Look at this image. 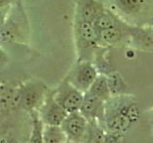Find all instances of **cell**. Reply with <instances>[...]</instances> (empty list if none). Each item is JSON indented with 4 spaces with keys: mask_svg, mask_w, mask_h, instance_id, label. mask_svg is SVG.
<instances>
[{
    "mask_svg": "<svg viewBox=\"0 0 153 143\" xmlns=\"http://www.w3.org/2000/svg\"><path fill=\"white\" fill-rule=\"evenodd\" d=\"M43 143H68L65 133L60 126L44 125L42 135Z\"/></svg>",
    "mask_w": 153,
    "mask_h": 143,
    "instance_id": "obj_15",
    "label": "cell"
},
{
    "mask_svg": "<svg viewBox=\"0 0 153 143\" xmlns=\"http://www.w3.org/2000/svg\"><path fill=\"white\" fill-rule=\"evenodd\" d=\"M150 125L152 128V131H153V111H152V114H151V118H150Z\"/></svg>",
    "mask_w": 153,
    "mask_h": 143,
    "instance_id": "obj_20",
    "label": "cell"
},
{
    "mask_svg": "<svg viewBox=\"0 0 153 143\" xmlns=\"http://www.w3.org/2000/svg\"><path fill=\"white\" fill-rule=\"evenodd\" d=\"M89 93L96 95L97 97L103 100L104 102L108 101L111 98V93H110L109 86H108V80L106 74H99L97 78L91 85V87L88 91Z\"/></svg>",
    "mask_w": 153,
    "mask_h": 143,
    "instance_id": "obj_14",
    "label": "cell"
},
{
    "mask_svg": "<svg viewBox=\"0 0 153 143\" xmlns=\"http://www.w3.org/2000/svg\"><path fill=\"white\" fill-rule=\"evenodd\" d=\"M105 102L96 95L87 92L83 95V100L79 109V113L90 121L102 122L104 118Z\"/></svg>",
    "mask_w": 153,
    "mask_h": 143,
    "instance_id": "obj_7",
    "label": "cell"
},
{
    "mask_svg": "<svg viewBox=\"0 0 153 143\" xmlns=\"http://www.w3.org/2000/svg\"><path fill=\"white\" fill-rule=\"evenodd\" d=\"M129 41L134 49L153 52V26L134 27L129 26Z\"/></svg>",
    "mask_w": 153,
    "mask_h": 143,
    "instance_id": "obj_10",
    "label": "cell"
},
{
    "mask_svg": "<svg viewBox=\"0 0 153 143\" xmlns=\"http://www.w3.org/2000/svg\"><path fill=\"white\" fill-rule=\"evenodd\" d=\"M89 122L79 112L70 113L60 127L71 143H80L84 140Z\"/></svg>",
    "mask_w": 153,
    "mask_h": 143,
    "instance_id": "obj_4",
    "label": "cell"
},
{
    "mask_svg": "<svg viewBox=\"0 0 153 143\" xmlns=\"http://www.w3.org/2000/svg\"><path fill=\"white\" fill-rule=\"evenodd\" d=\"M12 1L13 0H0V10L10 8V5H11Z\"/></svg>",
    "mask_w": 153,
    "mask_h": 143,
    "instance_id": "obj_19",
    "label": "cell"
},
{
    "mask_svg": "<svg viewBox=\"0 0 153 143\" xmlns=\"http://www.w3.org/2000/svg\"><path fill=\"white\" fill-rule=\"evenodd\" d=\"M109 9L129 26H153V0H110Z\"/></svg>",
    "mask_w": 153,
    "mask_h": 143,
    "instance_id": "obj_1",
    "label": "cell"
},
{
    "mask_svg": "<svg viewBox=\"0 0 153 143\" xmlns=\"http://www.w3.org/2000/svg\"><path fill=\"white\" fill-rule=\"evenodd\" d=\"M129 25L123 21L118 26L99 32L98 44L99 47H119L123 44H128L129 41Z\"/></svg>",
    "mask_w": 153,
    "mask_h": 143,
    "instance_id": "obj_6",
    "label": "cell"
},
{
    "mask_svg": "<svg viewBox=\"0 0 153 143\" xmlns=\"http://www.w3.org/2000/svg\"><path fill=\"white\" fill-rule=\"evenodd\" d=\"M99 75L95 65L89 60H79L71 70L66 79L82 94L87 93Z\"/></svg>",
    "mask_w": 153,
    "mask_h": 143,
    "instance_id": "obj_2",
    "label": "cell"
},
{
    "mask_svg": "<svg viewBox=\"0 0 153 143\" xmlns=\"http://www.w3.org/2000/svg\"><path fill=\"white\" fill-rule=\"evenodd\" d=\"M122 22L123 20H121L111 10L105 8L104 11L96 18V20L93 22V25L98 32H102L116 27Z\"/></svg>",
    "mask_w": 153,
    "mask_h": 143,
    "instance_id": "obj_13",
    "label": "cell"
},
{
    "mask_svg": "<svg viewBox=\"0 0 153 143\" xmlns=\"http://www.w3.org/2000/svg\"><path fill=\"white\" fill-rule=\"evenodd\" d=\"M104 9V4L100 0H79L76 7V20L93 23Z\"/></svg>",
    "mask_w": 153,
    "mask_h": 143,
    "instance_id": "obj_12",
    "label": "cell"
},
{
    "mask_svg": "<svg viewBox=\"0 0 153 143\" xmlns=\"http://www.w3.org/2000/svg\"><path fill=\"white\" fill-rule=\"evenodd\" d=\"M132 124L121 113L111 105L105 102L103 126L113 133H122L126 132Z\"/></svg>",
    "mask_w": 153,
    "mask_h": 143,
    "instance_id": "obj_11",
    "label": "cell"
},
{
    "mask_svg": "<svg viewBox=\"0 0 153 143\" xmlns=\"http://www.w3.org/2000/svg\"><path fill=\"white\" fill-rule=\"evenodd\" d=\"M67 113L53 97V93L48 94L38 110V116L44 125L60 126L67 116Z\"/></svg>",
    "mask_w": 153,
    "mask_h": 143,
    "instance_id": "obj_5",
    "label": "cell"
},
{
    "mask_svg": "<svg viewBox=\"0 0 153 143\" xmlns=\"http://www.w3.org/2000/svg\"><path fill=\"white\" fill-rule=\"evenodd\" d=\"M46 90L41 82H33L24 86L21 92V105L31 111L40 107L46 97Z\"/></svg>",
    "mask_w": 153,
    "mask_h": 143,
    "instance_id": "obj_9",
    "label": "cell"
},
{
    "mask_svg": "<svg viewBox=\"0 0 153 143\" xmlns=\"http://www.w3.org/2000/svg\"><path fill=\"white\" fill-rule=\"evenodd\" d=\"M33 131L30 143H43L42 135H43V128L44 124L41 121V119L38 116V113L33 111Z\"/></svg>",
    "mask_w": 153,
    "mask_h": 143,
    "instance_id": "obj_17",
    "label": "cell"
},
{
    "mask_svg": "<svg viewBox=\"0 0 153 143\" xmlns=\"http://www.w3.org/2000/svg\"><path fill=\"white\" fill-rule=\"evenodd\" d=\"M75 32L76 43L79 49L83 50L99 48V32L94 27L93 23L76 20Z\"/></svg>",
    "mask_w": 153,
    "mask_h": 143,
    "instance_id": "obj_8",
    "label": "cell"
},
{
    "mask_svg": "<svg viewBox=\"0 0 153 143\" xmlns=\"http://www.w3.org/2000/svg\"><path fill=\"white\" fill-rule=\"evenodd\" d=\"M8 10H9V8L0 10V29H1L4 25L5 18H6V14L8 13Z\"/></svg>",
    "mask_w": 153,
    "mask_h": 143,
    "instance_id": "obj_18",
    "label": "cell"
},
{
    "mask_svg": "<svg viewBox=\"0 0 153 143\" xmlns=\"http://www.w3.org/2000/svg\"><path fill=\"white\" fill-rule=\"evenodd\" d=\"M68 143H71V142H68Z\"/></svg>",
    "mask_w": 153,
    "mask_h": 143,
    "instance_id": "obj_21",
    "label": "cell"
},
{
    "mask_svg": "<svg viewBox=\"0 0 153 143\" xmlns=\"http://www.w3.org/2000/svg\"><path fill=\"white\" fill-rule=\"evenodd\" d=\"M107 80H108V86L110 93H111V97H117V95L126 94L127 90V84L126 81L123 80L121 74L114 72V73H110L106 74Z\"/></svg>",
    "mask_w": 153,
    "mask_h": 143,
    "instance_id": "obj_16",
    "label": "cell"
},
{
    "mask_svg": "<svg viewBox=\"0 0 153 143\" xmlns=\"http://www.w3.org/2000/svg\"><path fill=\"white\" fill-rule=\"evenodd\" d=\"M83 95L84 94L72 86L66 78L53 92V97L56 102L68 114L79 112Z\"/></svg>",
    "mask_w": 153,
    "mask_h": 143,
    "instance_id": "obj_3",
    "label": "cell"
}]
</instances>
